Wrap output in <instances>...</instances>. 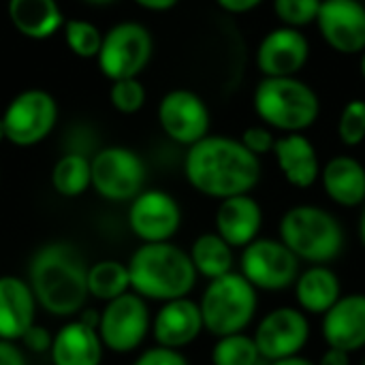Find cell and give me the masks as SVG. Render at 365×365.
I'll use <instances>...</instances> for the list:
<instances>
[{
  "mask_svg": "<svg viewBox=\"0 0 365 365\" xmlns=\"http://www.w3.org/2000/svg\"><path fill=\"white\" fill-rule=\"evenodd\" d=\"M36 297L28 280L17 276H0V340L19 342L36 323Z\"/></svg>",
  "mask_w": 365,
  "mask_h": 365,
  "instance_id": "d6986e66",
  "label": "cell"
},
{
  "mask_svg": "<svg viewBox=\"0 0 365 365\" xmlns=\"http://www.w3.org/2000/svg\"><path fill=\"white\" fill-rule=\"evenodd\" d=\"M203 317L197 302L182 297L165 302L152 319V336L158 346L180 351L192 344L203 331Z\"/></svg>",
  "mask_w": 365,
  "mask_h": 365,
  "instance_id": "e0dca14e",
  "label": "cell"
},
{
  "mask_svg": "<svg viewBox=\"0 0 365 365\" xmlns=\"http://www.w3.org/2000/svg\"><path fill=\"white\" fill-rule=\"evenodd\" d=\"M323 338L329 349L355 353L365 346V295H342L323 314Z\"/></svg>",
  "mask_w": 365,
  "mask_h": 365,
  "instance_id": "ac0fdd59",
  "label": "cell"
},
{
  "mask_svg": "<svg viewBox=\"0 0 365 365\" xmlns=\"http://www.w3.org/2000/svg\"><path fill=\"white\" fill-rule=\"evenodd\" d=\"M323 0H272V9L280 26L304 30L317 24Z\"/></svg>",
  "mask_w": 365,
  "mask_h": 365,
  "instance_id": "4dcf8cb0",
  "label": "cell"
},
{
  "mask_svg": "<svg viewBox=\"0 0 365 365\" xmlns=\"http://www.w3.org/2000/svg\"><path fill=\"white\" fill-rule=\"evenodd\" d=\"M274 158L284 180L299 190H306L321 180V163L314 143L304 133L280 135L274 145Z\"/></svg>",
  "mask_w": 365,
  "mask_h": 365,
  "instance_id": "ffe728a7",
  "label": "cell"
},
{
  "mask_svg": "<svg viewBox=\"0 0 365 365\" xmlns=\"http://www.w3.org/2000/svg\"><path fill=\"white\" fill-rule=\"evenodd\" d=\"M130 291L128 265L115 259H105L88 267V295L109 304Z\"/></svg>",
  "mask_w": 365,
  "mask_h": 365,
  "instance_id": "4316f807",
  "label": "cell"
},
{
  "mask_svg": "<svg viewBox=\"0 0 365 365\" xmlns=\"http://www.w3.org/2000/svg\"><path fill=\"white\" fill-rule=\"evenodd\" d=\"M6 141L17 148H32L45 141L58 122V103L53 94L30 88L15 94L2 111Z\"/></svg>",
  "mask_w": 365,
  "mask_h": 365,
  "instance_id": "ba28073f",
  "label": "cell"
},
{
  "mask_svg": "<svg viewBox=\"0 0 365 365\" xmlns=\"http://www.w3.org/2000/svg\"><path fill=\"white\" fill-rule=\"evenodd\" d=\"M218 9H222L229 15H246L255 9H259L265 0H214Z\"/></svg>",
  "mask_w": 365,
  "mask_h": 365,
  "instance_id": "8d00e7d4",
  "label": "cell"
},
{
  "mask_svg": "<svg viewBox=\"0 0 365 365\" xmlns=\"http://www.w3.org/2000/svg\"><path fill=\"white\" fill-rule=\"evenodd\" d=\"M6 141V133H4V124H2V118H0V143Z\"/></svg>",
  "mask_w": 365,
  "mask_h": 365,
  "instance_id": "f6af8a7d",
  "label": "cell"
},
{
  "mask_svg": "<svg viewBox=\"0 0 365 365\" xmlns=\"http://www.w3.org/2000/svg\"><path fill=\"white\" fill-rule=\"evenodd\" d=\"M154 53V38L141 21H118L103 34V45L96 56L98 71L109 81L139 77Z\"/></svg>",
  "mask_w": 365,
  "mask_h": 365,
  "instance_id": "52a82bcc",
  "label": "cell"
},
{
  "mask_svg": "<svg viewBox=\"0 0 365 365\" xmlns=\"http://www.w3.org/2000/svg\"><path fill=\"white\" fill-rule=\"evenodd\" d=\"M51 340H53V336L45 329V327H41V325H32L28 331H26V336L19 340L30 353H34V355H41V353H49V349H51Z\"/></svg>",
  "mask_w": 365,
  "mask_h": 365,
  "instance_id": "d590c367",
  "label": "cell"
},
{
  "mask_svg": "<svg viewBox=\"0 0 365 365\" xmlns=\"http://www.w3.org/2000/svg\"><path fill=\"white\" fill-rule=\"evenodd\" d=\"M295 295L299 310L310 314H325L342 297V284L338 274L327 265H312L299 274L295 282Z\"/></svg>",
  "mask_w": 365,
  "mask_h": 365,
  "instance_id": "d4e9b609",
  "label": "cell"
},
{
  "mask_svg": "<svg viewBox=\"0 0 365 365\" xmlns=\"http://www.w3.org/2000/svg\"><path fill=\"white\" fill-rule=\"evenodd\" d=\"M11 26L30 41H45L64 28V13L58 0H6Z\"/></svg>",
  "mask_w": 365,
  "mask_h": 365,
  "instance_id": "cb8c5ba5",
  "label": "cell"
},
{
  "mask_svg": "<svg viewBox=\"0 0 365 365\" xmlns=\"http://www.w3.org/2000/svg\"><path fill=\"white\" fill-rule=\"evenodd\" d=\"M257 289L235 272L210 280L199 302L203 327L216 338L244 334L257 314Z\"/></svg>",
  "mask_w": 365,
  "mask_h": 365,
  "instance_id": "8992f818",
  "label": "cell"
},
{
  "mask_svg": "<svg viewBox=\"0 0 365 365\" xmlns=\"http://www.w3.org/2000/svg\"><path fill=\"white\" fill-rule=\"evenodd\" d=\"M92 167V190L113 203L133 201L143 192L145 163L141 156L124 145H109L90 158Z\"/></svg>",
  "mask_w": 365,
  "mask_h": 365,
  "instance_id": "9c48e42d",
  "label": "cell"
},
{
  "mask_svg": "<svg viewBox=\"0 0 365 365\" xmlns=\"http://www.w3.org/2000/svg\"><path fill=\"white\" fill-rule=\"evenodd\" d=\"M62 34H64V43L68 45V49L77 56V58H94L98 56L101 51V45H103V34L101 28L88 19H79V17H71L64 21V28H62Z\"/></svg>",
  "mask_w": 365,
  "mask_h": 365,
  "instance_id": "f546056e",
  "label": "cell"
},
{
  "mask_svg": "<svg viewBox=\"0 0 365 365\" xmlns=\"http://www.w3.org/2000/svg\"><path fill=\"white\" fill-rule=\"evenodd\" d=\"M0 365H28L24 351L17 346V342L0 340Z\"/></svg>",
  "mask_w": 365,
  "mask_h": 365,
  "instance_id": "74e56055",
  "label": "cell"
},
{
  "mask_svg": "<svg viewBox=\"0 0 365 365\" xmlns=\"http://www.w3.org/2000/svg\"><path fill=\"white\" fill-rule=\"evenodd\" d=\"M263 357L257 349L255 338L246 334H233L218 338L212 349V364L214 365H259Z\"/></svg>",
  "mask_w": 365,
  "mask_h": 365,
  "instance_id": "f1b7e54d",
  "label": "cell"
},
{
  "mask_svg": "<svg viewBox=\"0 0 365 365\" xmlns=\"http://www.w3.org/2000/svg\"><path fill=\"white\" fill-rule=\"evenodd\" d=\"M325 195L340 207H359L365 203V167L349 154L329 158L321 169Z\"/></svg>",
  "mask_w": 365,
  "mask_h": 365,
  "instance_id": "603a6c76",
  "label": "cell"
},
{
  "mask_svg": "<svg viewBox=\"0 0 365 365\" xmlns=\"http://www.w3.org/2000/svg\"><path fill=\"white\" fill-rule=\"evenodd\" d=\"M103 351L98 331L75 319L53 334L49 357L53 365H101Z\"/></svg>",
  "mask_w": 365,
  "mask_h": 365,
  "instance_id": "7402d4cb",
  "label": "cell"
},
{
  "mask_svg": "<svg viewBox=\"0 0 365 365\" xmlns=\"http://www.w3.org/2000/svg\"><path fill=\"white\" fill-rule=\"evenodd\" d=\"M308 60V36L289 26H276L265 32L255 51V64L261 77H299Z\"/></svg>",
  "mask_w": 365,
  "mask_h": 365,
  "instance_id": "9a60e30c",
  "label": "cell"
},
{
  "mask_svg": "<svg viewBox=\"0 0 365 365\" xmlns=\"http://www.w3.org/2000/svg\"><path fill=\"white\" fill-rule=\"evenodd\" d=\"M338 139L346 148H357L365 141V101L351 98L338 118Z\"/></svg>",
  "mask_w": 365,
  "mask_h": 365,
  "instance_id": "d6a6232c",
  "label": "cell"
},
{
  "mask_svg": "<svg viewBox=\"0 0 365 365\" xmlns=\"http://www.w3.org/2000/svg\"><path fill=\"white\" fill-rule=\"evenodd\" d=\"M88 263L66 242L41 246L28 265V284L36 304L53 317H77L88 302Z\"/></svg>",
  "mask_w": 365,
  "mask_h": 365,
  "instance_id": "7a4b0ae2",
  "label": "cell"
},
{
  "mask_svg": "<svg viewBox=\"0 0 365 365\" xmlns=\"http://www.w3.org/2000/svg\"><path fill=\"white\" fill-rule=\"evenodd\" d=\"M133 365H188V361L180 351L154 346V349L143 351Z\"/></svg>",
  "mask_w": 365,
  "mask_h": 365,
  "instance_id": "e575fe53",
  "label": "cell"
},
{
  "mask_svg": "<svg viewBox=\"0 0 365 365\" xmlns=\"http://www.w3.org/2000/svg\"><path fill=\"white\" fill-rule=\"evenodd\" d=\"M51 186L64 199H77L92 188V167L90 158L71 152L56 160L51 169Z\"/></svg>",
  "mask_w": 365,
  "mask_h": 365,
  "instance_id": "83f0119b",
  "label": "cell"
},
{
  "mask_svg": "<svg viewBox=\"0 0 365 365\" xmlns=\"http://www.w3.org/2000/svg\"><path fill=\"white\" fill-rule=\"evenodd\" d=\"M359 240H361V244H364L365 248V203L364 210H361V218H359Z\"/></svg>",
  "mask_w": 365,
  "mask_h": 365,
  "instance_id": "b9f144b4",
  "label": "cell"
},
{
  "mask_svg": "<svg viewBox=\"0 0 365 365\" xmlns=\"http://www.w3.org/2000/svg\"><path fill=\"white\" fill-rule=\"evenodd\" d=\"M252 338L263 359L280 361L304 351L310 338V323L304 310L282 306L263 317Z\"/></svg>",
  "mask_w": 365,
  "mask_h": 365,
  "instance_id": "4fadbf2b",
  "label": "cell"
},
{
  "mask_svg": "<svg viewBox=\"0 0 365 365\" xmlns=\"http://www.w3.org/2000/svg\"><path fill=\"white\" fill-rule=\"evenodd\" d=\"M242 276L263 291H284L299 278V259L282 240L257 237L242 252Z\"/></svg>",
  "mask_w": 365,
  "mask_h": 365,
  "instance_id": "8fae6325",
  "label": "cell"
},
{
  "mask_svg": "<svg viewBox=\"0 0 365 365\" xmlns=\"http://www.w3.org/2000/svg\"><path fill=\"white\" fill-rule=\"evenodd\" d=\"M0 180H2V175H0Z\"/></svg>",
  "mask_w": 365,
  "mask_h": 365,
  "instance_id": "bcb514c9",
  "label": "cell"
},
{
  "mask_svg": "<svg viewBox=\"0 0 365 365\" xmlns=\"http://www.w3.org/2000/svg\"><path fill=\"white\" fill-rule=\"evenodd\" d=\"M126 265L130 291L143 299L163 304L188 297L199 276L190 255L171 242L141 244Z\"/></svg>",
  "mask_w": 365,
  "mask_h": 365,
  "instance_id": "3957f363",
  "label": "cell"
},
{
  "mask_svg": "<svg viewBox=\"0 0 365 365\" xmlns=\"http://www.w3.org/2000/svg\"><path fill=\"white\" fill-rule=\"evenodd\" d=\"M137 6L145 9V11H154V13H163V11H171L180 4V0H133Z\"/></svg>",
  "mask_w": 365,
  "mask_h": 365,
  "instance_id": "ab89813d",
  "label": "cell"
},
{
  "mask_svg": "<svg viewBox=\"0 0 365 365\" xmlns=\"http://www.w3.org/2000/svg\"><path fill=\"white\" fill-rule=\"evenodd\" d=\"M182 225L180 203L165 190L139 192L128 207V227L143 244L169 242Z\"/></svg>",
  "mask_w": 365,
  "mask_h": 365,
  "instance_id": "2e32d148",
  "label": "cell"
},
{
  "mask_svg": "<svg viewBox=\"0 0 365 365\" xmlns=\"http://www.w3.org/2000/svg\"><path fill=\"white\" fill-rule=\"evenodd\" d=\"M150 329L152 319L145 299L128 291L122 297L105 304L96 331L107 351L126 355L143 344Z\"/></svg>",
  "mask_w": 365,
  "mask_h": 365,
  "instance_id": "30bf717a",
  "label": "cell"
},
{
  "mask_svg": "<svg viewBox=\"0 0 365 365\" xmlns=\"http://www.w3.org/2000/svg\"><path fill=\"white\" fill-rule=\"evenodd\" d=\"M252 109L272 130L306 133L321 115V96L302 77H261L252 92Z\"/></svg>",
  "mask_w": 365,
  "mask_h": 365,
  "instance_id": "277c9868",
  "label": "cell"
},
{
  "mask_svg": "<svg viewBox=\"0 0 365 365\" xmlns=\"http://www.w3.org/2000/svg\"><path fill=\"white\" fill-rule=\"evenodd\" d=\"M263 225V210L250 195L222 199L216 210V233L231 248H246L252 244Z\"/></svg>",
  "mask_w": 365,
  "mask_h": 365,
  "instance_id": "44dd1931",
  "label": "cell"
},
{
  "mask_svg": "<svg viewBox=\"0 0 365 365\" xmlns=\"http://www.w3.org/2000/svg\"><path fill=\"white\" fill-rule=\"evenodd\" d=\"M364 365H365V361H364Z\"/></svg>",
  "mask_w": 365,
  "mask_h": 365,
  "instance_id": "7dc6e473",
  "label": "cell"
},
{
  "mask_svg": "<svg viewBox=\"0 0 365 365\" xmlns=\"http://www.w3.org/2000/svg\"><path fill=\"white\" fill-rule=\"evenodd\" d=\"M280 240L299 259L312 265L336 261L344 248V231L338 218L319 205H295L280 220Z\"/></svg>",
  "mask_w": 365,
  "mask_h": 365,
  "instance_id": "5b68a950",
  "label": "cell"
},
{
  "mask_svg": "<svg viewBox=\"0 0 365 365\" xmlns=\"http://www.w3.org/2000/svg\"><path fill=\"white\" fill-rule=\"evenodd\" d=\"M263 173L261 158L240 139L227 135H207L188 148L184 175L188 184L210 199H229L250 195Z\"/></svg>",
  "mask_w": 365,
  "mask_h": 365,
  "instance_id": "6da1fadb",
  "label": "cell"
},
{
  "mask_svg": "<svg viewBox=\"0 0 365 365\" xmlns=\"http://www.w3.org/2000/svg\"><path fill=\"white\" fill-rule=\"evenodd\" d=\"M156 115L163 133L186 148L205 139L212 128V111L205 98L188 88L169 90L160 98Z\"/></svg>",
  "mask_w": 365,
  "mask_h": 365,
  "instance_id": "7c38bea8",
  "label": "cell"
},
{
  "mask_svg": "<svg viewBox=\"0 0 365 365\" xmlns=\"http://www.w3.org/2000/svg\"><path fill=\"white\" fill-rule=\"evenodd\" d=\"M83 2H88V4H96V6H103V4H111V2H115V0H83Z\"/></svg>",
  "mask_w": 365,
  "mask_h": 365,
  "instance_id": "7bdbcfd3",
  "label": "cell"
},
{
  "mask_svg": "<svg viewBox=\"0 0 365 365\" xmlns=\"http://www.w3.org/2000/svg\"><path fill=\"white\" fill-rule=\"evenodd\" d=\"M314 26L336 53L361 56L365 51L364 0H323Z\"/></svg>",
  "mask_w": 365,
  "mask_h": 365,
  "instance_id": "5bb4252c",
  "label": "cell"
},
{
  "mask_svg": "<svg viewBox=\"0 0 365 365\" xmlns=\"http://www.w3.org/2000/svg\"><path fill=\"white\" fill-rule=\"evenodd\" d=\"M148 101V90L141 83L139 77H130V79H120V81H111L109 88V103L118 113L124 115H133L137 111L143 109Z\"/></svg>",
  "mask_w": 365,
  "mask_h": 365,
  "instance_id": "1f68e13d",
  "label": "cell"
},
{
  "mask_svg": "<svg viewBox=\"0 0 365 365\" xmlns=\"http://www.w3.org/2000/svg\"><path fill=\"white\" fill-rule=\"evenodd\" d=\"M272 365H319L302 355H295V357H287V359H280V361H272Z\"/></svg>",
  "mask_w": 365,
  "mask_h": 365,
  "instance_id": "60d3db41",
  "label": "cell"
},
{
  "mask_svg": "<svg viewBox=\"0 0 365 365\" xmlns=\"http://www.w3.org/2000/svg\"><path fill=\"white\" fill-rule=\"evenodd\" d=\"M276 139H278V137L274 135V130H272L269 126H265V124H252V126H248V128L242 133V137H240V141H242L255 156H259V158L274 152Z\"/></svg>",
  "mask_w": 365,
  "mask_h": 365,
  "instance_id": "836d02e7",
  "label": "cell"
},
{
  "mask_svg": "<svg viewBox=\"0 0 365 365\" xmlns=\"http://www.w3.org/2000/svg\"><path fill=\"white\" fill-rule=\"evenodd\" d=\"M359 73H361V77H364L365 81V51L359 56Z\"/></svg>",
  "mask_w": 365,
  "mask_h": 365,
  "instance_id": "ee69618b",
  "label": "cell"
},
{
  "mask_svg": "<svg viewBox=\"0 0 365 365\" xmlns=\"http://www.w3.org/2000/svg\"><path fill=\"white\" fill-rule=\"evenodd\" d=\"M188 255L197 274L207 280H216L233 272V248L218 233L199 235Z\"/></svg>",
  "mask_w": 365,
  "mask_h": 365,
  "instance_id": "484cf974",
  "label": "cell"
},
{
  "mask_svg": "<svg viewBox=\"0 0 365 365\" xmlns=\"http://www.w3.org/2000/svg\"><path fill=\"white\" fill-rule=\"evenodd\" d=\"M319 365H351V353L340 349H327Z\"/></svg>",
  "mask_w": 365,
  "mask_h": 365,
  "instance_id": "f35d334b",
  "label": "cell"
}]
</instances>
